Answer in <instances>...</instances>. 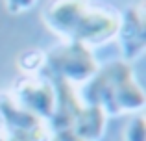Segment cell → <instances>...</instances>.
<instances>
[{"instance_id": "cell-11", "label": "cell", "mask_w": 146, "mask_h": 141, "mask_svg": "<svg viewBox=\"0 0 146 141\" xmlns=\"http://www.w3.org/2000/svg\"><path fill=\"white\" fill-rule=\"evenodd\" d=\"M4 2H6V9L11 15H19V13H24V11L32 9L37 0H4Z\"/></svg>"}, {"instance_id": "cell-9", "label": "cell", "mask_w": 146, "mask_h": 141, "mask_svg": "<svg viewBox=\"0 0 146 141\" xmlns=\"http://www.w3.org/2000/svg\"><path fill=\"white\" fill-rule=\"evenodd\" d=\"M19 67L24 74H39L44 69V54L41 50H28L19 58Z\"/></svg>"}, {"instance_id": "cell-8", "label": "cell", "mask_w": 146, "mask_h": 141, "mask_svg": "<svg viewBox=\"0 0 146 141\" xmlns=\"http://www.w3.org/2000/svg\"><path fill=\"white\" fill-rule=\"evenodd\" d=\"M106 123L107 115L102 108L83 104L70 128L82 141H100L106 132Z\"/></svg>"}, {"instance_id": "cell-5", "label": "cell", "mask_w": 146, "mask_h": 141, "mask_svg": "<svg viewBox=\"0 0 146 141\" xmlns=\"http://www.w3.org/2000/svg\"><path fill=\"white\" fill-rule=\"evenodd\" d=\"M0 121L7 134L19 141H48L50 138L48 124L22 110L11 95H0Z\"/></svg>"}, {"instance_id": "cell-1", "label": "cell", "mask_w": 146, "mask_h": 141, "mask_svg": "<svg viewBox=\"0 0 146 141\" xmlns=\"http://www.w3.org/2000/svg\"><path fill=\"white\" fill-rule=\"evenodd\" d=\"M82 104L98 106L107 117L135 113L144 108V91L133 78L131 63L109 61L85 82L80 95Z\"/></svg>"}, {"instance_id": "cell-12", "label": "cell", "mask_w": 146, "mask_h": 141, "mask_svg": "<svg viewBox=\"0 0 146 141\" xmlns=\"http://www.w3.org/2000/svg\"><path fill=\"white\" fill-rule=\"evenodd\" d=\"M50 141H82L78 136L72 132V128H65V130H56L50 134Z\"/></svg>"}, {"instance_id": "cell-10", "label": "cell", "mask_w": 146, "mask_h": 141, "mask_svg": "<svg viewBox=\"0 0 146 141\" xmlns=\"http://www.w3.org/2000/svg\"><path fill=\"white\" fill-rule=\"evenodd\" d=\"M124 141H146V119L137 115L126 124L124 128Z\"/></svg>"}, {"instance_id": "cell-3", "label": "cell", "mask_w": 146, "mask_h": 141, "mask_svg": "<svg viewBox=\"0 0 146 141\" xmlns=\"http://www.w3.org/2000/svg\"><path fill=\"white\" fill-rule=\"evenodd\" d=\"M13 100L22 110L48 121L56 106V93L52 82L44 74H22L13 86Z\"/></svg>"}, {"instance_id": "cell-6", "label": "cell", "mask_w": 146, "mask_h": 141, "mask_svg": "<svg viewBox=\"0 0 146 141\" xmlns=\"http://www.w3.org/2000/svg\"><path fill=\"white\" fill-rule=\"evenodd\" d=\"M118 45H120V54L126 63H131L139 59L144 54L146 48V19H144V7L129 6L120 15V24H118Z\"/></svg>"}, {"instance_id": "cell-13", "label": "cell", "mask_w": 146, "mask_h": 141, "mask_svg": "<svg viewBox=\"0 0 146 141\" xmlns=\"http://www.w3.org/2000/svg\"><path fill=\"white\" fill-rule=\"evenodd\" d=\"M48 141H50V139H48Z\"/></svg>"}, {"instance_id": "cell-2", "label": "cell", "mask_w": 146, "mask_h": 141, "mask_svg": "<svg viewBox=\"0 0 146 141\" xmlns=\"http://www.w3.org/2000/svg\"><path fill=\"white\" fill-rule=\"evenodd\" d=\"M98 71L93 50L78 41H63L44 54L43 74L67 84H85Z\"/></svg>"}, {"instance_id": "cell-4", "label": "cell", "mask_w": 146, "mask_h": 141, "mask_svg": "<svg viewBox=\"0 0 146 141\" xmlns=\"http://www.w3.org/2000/svg\"><path fill=\"white\" fill-rule=\"evenodd\" d=\"M118 24H120V17L113 9L93 7L87 4L85 11L82 13L74 28L70 41H78L89 48L96 45H106L117 37Z\"/></svg>"}, {"instance_id": "cell-7", "label": "cell", "mask_w": 146, "mask_h": 141, "mask_svg": "<svg viewBox=\"0 0 146 141\" xmlns=\"http://www.w3.org/2000/svg\"><path fill=\"white\" fill-rule=\"evenodd\" d=\"M85 7L87 4L83 0H54L43 15L44 24L56 35L63 37V41H70Z\"/></svg>"}]
</instances>
